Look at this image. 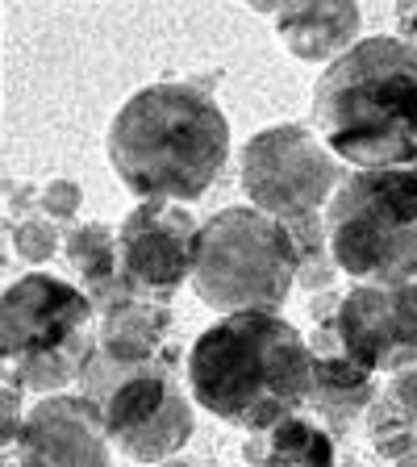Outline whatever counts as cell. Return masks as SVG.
Segmentation results:
<instances>
[{"label":"cell","mask_w":417,"mask_h":467,"mask_svg":"<svg viewBox=\"0 0 417 467\" xmlns=\"http://www.w3.org/2000/svg\"><path fill=\"white\" fill-rule=\"evenodd\" d=\"M230 150V121L188 84H155L126 100L109 130L117 180L142 201H201Z\"/></svg>","instance_id":"3"},{"label":"cell","mask_w":417,"mask_h":467,"mask_svg":"<svg viewBox=\"0 0 417 467\" xmlns=\"http://www.w3.org/2000/svg\"><path fill=\"white\" fill-rule=\"evenodd\" d=\"M92 350H97L92 334H79L76 342H68V347L55 350V355L13 363L9 371H17V379L26 384V389H34V392H58L63 384H71V379L84 376V363L92 359Z\"/></svg>","instance_id":"16"},{"label":"cell","mask_w":417,"mask_h":467,"mask_svg":"<svg viewBox=\"0 0 417 467\" xmlns=\"http://www.w3.org/2000/svg\"><path fill=\"white\" fill-rule=\"evenodd\" d=\"M326 146L363 171L417 163V47L363 38L321 71L313 88Z\"/></svg>","instance_id":"2"},{"label":"cell","mask_w":417,"mask_h":467,"mask_svg":"<svg viewBox=\"0 0 417 467\" xmlns=\"http://www.w3.org/2000/svg\"><path fill=\"white\" fill-rule=\"evenodd\" d=\"M26 467H109V434L88 397H47L17 434Z\"/></svg>","instance_id":"11"},{"label":"cell","mask_w":417,"mask_h":467,"mask_svg":"<svg viewBox=\"0 0 417 467\" xmlns=\"http://www.w3.org/2000/svg\"><path fill=\"white\" fill-rule=\"evenodd\" d=\"M167 467H184V463H167Z\"/></svg>","instance_id":"23"},{"label":"cell","mask_w":417,"mask_h":467,"mask_svg":"<svg viewBox=\"0 0 417 467\" xmlns=\"http://www.w3.org/2000/svg\"><path fill=\"white\" fill-rule=\"evenodd\" d=\"M313 350L276 313H230L193 342V400L243 430H276L313 392Z\"/></svg>","instance_id":"1"},{"label":"cell","mask_w":417,"mask_h":467,"mask_svg":"<svg viewBox=\"0 0 417 467\" xmlns=\"http://www.w3.org/2000/svg\"><path fill=\"white\" fill-rule=\"evenodd\" d=\"M263 467H334V442L305 418H284L267 434Z\"/></svg>","instance_id":"15"},{"label":"cell","mask_w":417,"mask_h":467,"mask_svg":"<svg viewBox=\"0 0 417 467\" xmlns=\"http://www.w3.org/2000/svg\"><path fill=\"white\" fill-rule=\"evenodd\" d=\"M5 467H26V463H21V459H5Z\"/></svg>","instance_id":"22"},{"label":"cell","mask_w":417,"mask_h":467,"mask_svg":"<svg viewBox=\"0 0 417 467\" xmlns=\"http://www.w3.org/2000/svg\"><path fill=\"white\" fill-rule=\"evenodd\" d=\"M42 209H47L50 217H58V222L76 217V209H79V188L71 184V180H58V184H50L47 192H42Z\"/></svg>","instance_id":"19"},{"label":"cell","mask_w":417,"mask_h":467,"mask_svg":"<svg viewBox=\"0 0 417 467\" xmlns=\"http://www.w3.org/2000/svg\"><path fill=\"white\" fill-rule=\"evenodd\" d=\"M301 280V246L280 217L225 209L196 234L193 284L217 313H276Z\"/></svg>","instance_id":"4"},{"label":"cell","mask_w":417,"mask_h":467,"mask_svg":"<svg viewBox=\"0 0 417 467\" xmlns=\"http://www.w3.org/2000/svg\"><path fill=\"white\" fill-rule=\"evenodd\" d=\"M360 34V9L342 0H313V5H292L280 9V38L292 55L326 58L342 50Z\"/></svg>","instance_id":"12"},{"label":"cell","mask_w":417,"mask_h":467,"mask_svg":"<svg viewBox=\"0 0 417 467\" xmlns=\"http://www.w3.org/2000/svg\"><path fill=\"white\" fill-rule=\"evenodd\" d=\"M389 405L397 409V413H405L409 421H417V371H405V376L392 384Z\"/></svg>","instance_id":"20"},{"label":"cell","mask_w":417,"mask_h":467,"mask_svg":"<svg viewBox=\"0 0 417 467\" xmlns=\"http://www.w3.org/2000/svg\"><path fill=\"white\" fill-rule=\"evenodd\" d=\"M292 230V238H297V246H301V284L305 288H330V259L334 254H326V238L330 234L321 230L318 213L309 217H292V222H284Z\"/></svg>","instance_id":"17"},{"label":"cell","mask_w":417,"mask_h":467,"mask_svg":"<svg viewBox=\"0 0 417 467\" xmlns=\"http://www.w3.org/2000/svg\"><path fill=\"white\" fill-rule=\"evenodd\" d=\"M17 371H9V384H5V447H13L17 442V434H21V409H17Z\"/></svg>","instance_id":"21"},{"label":"cell","mask_w":417,"mask_h":467,"mask_svg":"<svg viewBox=\"0 0 417 467\" xmlns=\"http://www.w3.org/2000/svg\"><path fill=\"white\" fill-rule=\"evenodd\" d=\"M92 317V301L76 284L58 280V275L34 272L26 280L9 284L5 292V321H0V347L5 363H26L55 355L68 342L84 334Z\"/></svg>","instance_id":"10"},{"label":"cell","mask_w":417,"mask_h":467,"mask_svg":"<svg viewBox=\"0 0 417 467\" xmlns=\"http://www.w3.org/2000/svg\"><path fill=\"white\" fill-rule=\"evenodd\" d=\"M196 222L184 204L142 201L117 234L121 275L138 301H167L193 275L196 263Z\"/></svg>","instance_id":"8"},{"label":"cell","mask_w":417,"mask_h":467,"mask_svg":"<svg viewBox=\"0 0 417 467\" xmlns=\"http://www.w3.org/2000/svg\"><path fill=\"white\" fill-rule=\"evenodd\" d=\"M371 397H376V389H371V371L360 368L355 359H347V355H321V359L313 363L309 405H318L334 426H347Z\"/></svg>","instance_id":"14"},{"label":"cell","mask_w":417,"mask_h":467,"mask_svg":"<svg viewBox=\"0 0 417 467\" xmlns=\"http://www.w3.org/2000/svg\"><path fill=\"white\" fill-rule=\"evenodd\" d=\"M13 243H17L21 259H29V263H47L50 254L58 251V234L50 230L47 222H21L17 230H13Z\"/></svg>","instance_id":"18"},{"label":"cell","mask_w":417,"mask_h":467,"mask_svg":"<svg viewBox=\"0 0 417 467\" xmlns=\"http://www.w3.org/2000/svg\"><path fill=\"white\" fill-rule=\"evenodd\" d=\"M334 334L342 355L368 371H401L417 363V284H360L339 301Z\"/></svg>","instance_id":"9"},{"label":"cell","mask_w":417,"mask_h":467,"mask_svg":"<svg viewBox=\"0 0 417 467\" xmlns=\"http://www.w3.org/2000/svg\"><path fill=\"white\" fill-rule=\"evenodd\" d=\"M79 384L84 397L100 409L105 434L138 463H159L193 438V400L172 376L167 355L117 359L97 347Z\"/></svg>","instance_id":"6"},{"label":"cell","mask_w":417,"mask_h":467,"mask_svg":"<svg viewBox=\"0 0 417 467\" xmlns=\"http://www.w3.org/2000/svg\"><path fill=\"white\" fill-rule=\"evenodd\" d=\"M334 267L376 288L417 280V171H355L326 209Z\"/></svg>","instance_id":"5"},{"label":"cell","mask_w":417,"mask_h":467,"mask_svg":"<svg viewBox=\"0 0 417 467\" xmlns=\"http://www.w3.org/2000/svg\"><path fill=\"white\" fill-rule=\"evenodd\" d=\"M172 330V313L151 301H130L121 309L105 313L97 347L117 359H159V347Z\"/></svg>","instance_id":"13"},{"label":"cell","mask_w":417,"mask_h":467,"mask_svg":"<svg viewBox=\"0 0 417 467\" xmlns=\"http://www.w3.org/2000/svg\"><path fill=\"white\" fill-rule=\"evenodd\" d=\"M334 184H339L334 159L301 126L263 130L243 150V188L255 209L267 217L292 222L318 213Z\"/></svg>","instance_id":"7"}]
</instances>
